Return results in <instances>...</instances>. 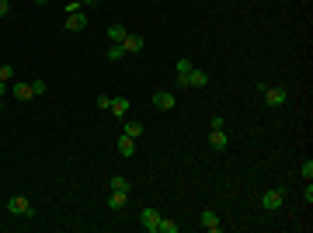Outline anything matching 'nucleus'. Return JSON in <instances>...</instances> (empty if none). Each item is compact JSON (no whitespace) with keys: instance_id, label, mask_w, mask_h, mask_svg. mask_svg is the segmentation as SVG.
I'll return each instance as SVG.
<instances>
[{"instance_id":"nucleus-7","label":"nucleus","mask_w":313,"mask_h":233,"mask_svg":"<svg viewBox=\"0 0 313 233\" xmlns=\"http://www.w3.org/2000/svg\"><path fill=\"white\" fill-rule=\"evenodd\" d=\"M198 223H202V230H209V233H219V226H223V223H219V216H216L213 209H205V213L198 216Z\"/></svg>"},{"instance_id":"nucleus-26","label":"nucleus","mask_w":313,"mask_h":233,"mask_svg":"<svg viewBox=\"0 0 313 233\" xmlns=\"http://www.w3.org/2000/svg\"><path fill=\"white\" fill-rule=\"evenodd\" d=\"M4 91H7V84H4V80H0V101H4Z\"/></svg>"},{"instance_id":"nucleus-14","label":"nucleus","mask_w":313,"mask_h":233,"mask_svg":"<svg viewBox=\"0 0 313 233\" xmlns=\"http://www.w3.org/2000/svg\"><path fill=\"white\" fill-rule=\"evenodd\" d=\"M118 153L122 157H136V139L122 133V136H118Z\"/></svg>"},{"instance_id":"nucleus-2","label":"nucleus","mask_w":313,"mask_h":233,"mask_svg":"<svg viewBox=\"0 0 313 233\" xmlns=\"http://www.w3.org/2000/svg\"><path fill=\"white\" fill-rule=\"evenodd\" d=\"M139 226H143V230H146V233H156V226H160V213H156L153 205L139 213Z\"/></svg>"},{"instance_id":"nucleus-4","label":"nucleus","mask_w":313,"mask_h":233,"mask_svg":"<svg viewBox=\"0 0 313 233\" xmlns=\"http://www.w3.org/2000/svg\"><path fill=\"white\" fill-rule=\"evenodd\" d=\"M192 66H195V63H192L188 56H181V59H177V77H174L177 87H188V73H192Z\"/></svg>"},{"instance_id":"nucleus-24","label":"nucleus","mask_w":313,"mask_h":233,"mask_svg":"<svg viewBox=\"0 0 313 233\" xmlns=\"http://www.w3.org/2000/svg\"><path fill=\"white\" fill-rule=\"evenodd\" d=\"M73 11H84V4L80 0H66V14H73Z\"/></svg>"},{"instance_id":"nucleus-16","label":"nucleus","mask_w":313,"mask_h":233,"mask_svg":"<svg viewBox=\"0 0 313 233\" xmlns=\"http://www.w3.org/2000/svg\"><path fill=\"white\" fill-rule=\"evenodd\" d=\"M112 192H133V181L125 174H112Z\"/></svg>"},{"instance_id":"nucleus-27","label":"nucleus","mask_w":313,"mask_h":233,"mask_svg":"<svg viewBox=\"0 0 313 233\" xmlns=\"http://www.w3.org/2000/svg\"><path fill=\"white\" fill-rule=\"evenodd\" d=\"M35 4H49V0H35Z\"/></svg>"},{"instance_id":"nucleus-22","label":"nucleus","mask_w":313,"mask_h":233,"mask_svg":"<svg viewBox=\"0 0 313 233\" xmlns=\"http://www.w3.org/2000/svg\"><path fill=\"white\" fill-rule=\"evenodd\" d=\"M32 91H35V97H39V94L49 91V84H45V80H32Z\"/></svg>"},{"instance_id":"nucleus-17","label":"nucleus","mask_w":313,"mask_h":233,"mask_svg":"<svg viewBox=\"0 0 313 233\" xmlns=\"http://www.w3.org/2000/svg\"><path fill=\"white\" fill-rule=\"evenodd\" d=\"M122 133H125V136H133V139H139V136H143V122H133V118H129Z\"/></svg>"},{"instance_id":"nucleus-25","label":"nucleus","mask_w":313,"mask_h":233,"mask_svg":"<svg viewBox=\"0 0 313 233\" xmlns=\"http://www.w3.org/2000/svg\"><path fill=\"white\" fill-rule=\"evenodd\" d=\"M7 14H11V4H7V0H0V18H7Z\"/></svg>"},{"instance_id":"nucleus-20","label":"nucleus","mask_w":313,"mask_h":233,"mask_svg":"<svg viewBox=\"0 0 313 233\" xmlns=\"http://www.w3.org/2000/svg\"><path fill=\"white\" fill-rule=\"evenodd\" d=\"M122 56H125L122 42H112V45H108V59H122Z\"/></svg>"},{"instance_id":"nucleus-10","label":"nucleus","mask_w":313,"mask_h":233,"mask_svg":"<svg viewBox=\"0 0 313 233\" xmlns=\"http://www.w3.org/2000/svg\"><path fill=\"white\" fill-rule=\"evenodd\" d=\"M11 94H14V101H32L35 91H32V84L24 80V84H14V87H11Z\"/></svg>"},{"instance_id":"nucleus-12","label":"nucleus","mask_w":313,"mask_h":233,"mask_svg":"<svg viewBox=\"0 0 313 233\" xmlns=\"http://www.w3.org/2000/svg\"><path fill=\"white\" fill-rule=\"evenodd\" d=\"M125 202H129V192H112L108 195V209H112V213H122Z\"/></svg>"},{"instance_id":"nucleus-23","label":"nucleus","mask_w":313,"mask_h":233,"mask_svg":"<svg viewBox=\"0 0 313 233\" xmlns=\"http://www.w3.org/2000/svg\"><path fill=\"white\" fill-rule=\"evenodd\" d=\"M299 174H303V181H310V177H313V160H306V164L299 167Z\"/></svg>"},{"instance_id":"nucleus-1","label":"nucleus","mask_w":313,"mask_h":233,"mask_svg":"<svg viewBox=\"0 0 313 233\" xmlns=\"http://www.w3.org/2000/svg\"><path fill=\"white\" fill-rule=\"evenodd\" d=\"M7 213L11 216H35V205L28 202V195H11L7 198Z\"/></svg>"},{"instance_id":"nucleus-3","label":"nucleus","mask_w":313,"mask_h":233,"mask_svg":"<svg viewBox=\"0 0 313 233\" xmlns=\"http://www.w3.org/2000/svg\"><path fill=\"white\" fill-rule=\"evenodd\" d=\"M285 101H289V91H285V87H268V91H265V105H272V108H282Z\"/></svg>"},{"instance_id":"nucleus-15","label":"nucleus","mask_w":313,"mask_h":233,"mask_svg":"<svg viewBox=\"0 0 313 233\" xmlns=\"http://www.w3.org/2000/svg\"><path fill=\"white\" fill-rule=\"evenodd\" d=\"M108 108H112V115H115V118H125V115H129V97H112Z\"/></svg>"},{"instance_id":"nucleus-18","label":"nucleus","mask_w":313,"mask_h":233,"mask_svg":"<svg viewBox=\"0 0 313 233\" xmlns=\"http://www.w3.org/2000/svg\"><path fill=\"white\" fill-rule=\"evenodd\" d=\"M181 226H177L174 219H167V216H160V226H156V233H177Z\"/></svg>"},{"instance_id":"nucleus-6","label":"nucleus","mask_w":313,"mask_h":233,"mask_svg":"<svg viewBox=\"0 0 313 233\" xmlns=\"http://www.w3.org/2000/svg\"><path fill=\"white\" fill-rule=\"evenodd\" d=\"M153 108L156 112H171V108H174V94H171V91H156L153 94Z\"/></svg>"},{"instance_id":"nucleus-9","label":"nucleus","mask_w":313,"mask_h":233,"mask_svg":"<svg viewBox=\"0 0 313 233\" xmlns=\"http://www.w3.org/2000/svg\"><path fill=\"white\" fill-rule=\"evenodd\" d=\"M261 205H265L268 213H275V209L282 205V192H278V188H272V192H265V195H261Z\"/></svg>"},{"instance_id":"nucleus-21","label":"nucleus","mask_w":313,"mask_h":233,"mask_svg":"<svg viewBox=\"0 0 313 233\" xmlns=\"http://www.w3.org/2000/svg\"><path fill=\"white\" fill-rule=\"evenodd\" d=\"M0 80H4V84L14 80V66H11V63H0Z\"/></svg>"},{"instance_id":"nucleus-5","label":"nucleus","mask_w":313,"mask_h":233,"mask_svg":"<svg viewBox=\"0 0 313 233\" xmlns=\"http://www.w3.org/2000/svg\"><path fill=\"white\" fill-rule=\"evenodd\" d=\"M66 32H84L87 28V14L84 11H73V14H66V24H63Z\"/></svg>"},{"instance_id":"nucleus-13","label":"nucleus","mask_w":313,"mask_h":233,"mask_svg":"<svg viewBox=\"0 0 313 233\" xmlns=\"http://www.w3.org/2000/svg\"><path fill=\"white\" fill-rule=\"evenodd\" d=\"M205 84H209V73H205V70H198V66H192V73H188V87H205Z\"/></svg>"},{"instance_id":"nucleus-19","label":"nucleus","mask_w":313,"mask_h":233,"mask_svg":"<svg viewBox=\"0 0 313 233\" xmlns=\"http://www.w3.org/2000/svg\"><path fill=\"white\" fill-rule=\"evenodd\" d=\"M125 35H129V28H122V24H112V28H108V39L112 42H122Z\"/></svg>"},{"instance_id":"nucleus-8","label":"nucleus","mask_w":313,"mask_h":233,"mask_svg":"<svg viewBox=\"0 0 313 233\" xmlns=\"http://www.w3.org/2000/svg\"><path fill=\"white\" fill-rule=\"evenodd\" d=\"M143 45H146V42H143V35H133V32H129V35L122 39V49H125V56H133V53H139Z\"/></svg>"},{"instance_id":"nucleus-11","label":"nucleus","mask_w":313,"mask_h":233,"mask_svg":"<svg viewBox=\"0 0 313 233\" xmlns=\"http://www.w3.org/2000/svg\"><path fill=\"white\" fill-rule=\"evenodd\" d=\"M226 143H230V139H226L223 129H213V133H209V146H213L216 153H223V150H226Z\"/></svg>"}]
</instances>
